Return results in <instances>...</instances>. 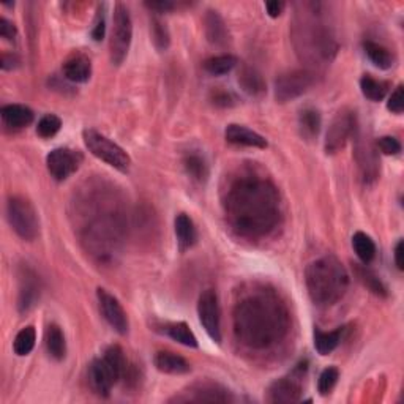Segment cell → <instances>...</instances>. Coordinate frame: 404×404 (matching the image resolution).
<instances>
[{
	"label": "cell",
	"mask_w": 404,
	"mask_h": 404,
	"mask_svg": "<svg viewBox=\"0 0 404 404\" xmlns=\"http://www.w3.org/2000/svg\"><path fill=\"white\" fill-rule=\"evenodd\" d=\"M362 94L371 102H381L386 98L388 92V84L386 81H377L373 76L365 75L360 79Z\"/></svg>",
	"instance_id": "4dcf8cb0"
},
{
	"label": "cell",
	"mask_w": 404,
	"mask_h": 404,
	"mask_svg": "<svg viewBox=\"0 0 404 404\" xmlns=\"http://www.w3.org/2000/svg\"><path fill=\"white\" fill-rule=\"evenodd\" d=\"M387 109L392 111L393 114H401L403 109H404V87L403 85H398V87L395 89V92L388 98V103H387Z\"/></svg>",
	"instance_id": "ab89813d"
},
{
	"label": "cell",
	"mask_w": 404,
	"mask_h": 404,
	"mask_svg": "<svg viewBox=\"0 0 404 404\" xmlns=\"http://www.w3.org/2000/svg\"><path fill=\"white\" fill-rule=\"evenodd\" d=\"M224 137L229 144L234 145H243V147H256V149H267V139L261 136L256 131L250 130L243 125L231 123L224 130Z\"/></svg>",
	"instance_id": "e0dca14e"
},
{
	"label": "cell",
	"mask_w": 404,
	"mask_h": 404,
	"mask_svg": "<svg viewBox=\"0 0 404 404\" xmlns=\"http://www.w3.org/2000/svg\"><path fill=\"white\" fill-rule=\"evenodd\" d=\"M174 226H176L178 250L187 251L190 248H193L195 243L197 242V231L193 220H191L188 215L180 214L177 215Z\"/></svg>",
	"instance_id": "7402d4cb"
},
{
	"label": "cell",
	"mask_w": 404,
	"mask_h": 404,
	"mask_svg": "<svg viewBox=\"0 0 404 404\" xmlns=\"http://www.w3.org/2000/svg\"><path fill=\"white\" fill-rule=\"evenodd\" d=\"M233 324L242 346L266 350L286 338L290 316L286 303L274 290L255 289L235 303Z\"/></svg>",
	"instance_id": "7a4b0ae2"
},
{
	"label": "cell",
	"mask_w": 404,
	"mask_h": 404,
	"mask_svg": "<svg viewBox=\"0 0 404 404\" xmlns=\"http://www.w3.org/2000/svg\"><path fill=\"white\" fill-rule=\"evenodd\" d=\"M237 65V59L231 54L210 57L204 62V70L214 76H223L233 71Z\"/></svg>",
	"instance_id": "d6a6232c"
},
{
	"label": "cell",
	"mask_w": 404,
	"mask_h": 404,
	"mask_svg": "<svg viewBox=\"0 0 404 404\" xmlns=\"http://www.w3.org/2000/svg\"><path fill=\"white\" fill-rule=\"evenodd\" d=\"M363 49H365V54L377 68L388 70L393 67V56L386 46L374 42H365L363 43Z\"/></svg>",
	"instance_id": "f1b7e54d"
},
{
	"label": "cell",
	"mask_w": 404,
	"mask_h": 404,
	"mask_svg": "<svg viewBox=\"0 0 404 404\" xmlns=\"http://www.w3.org/2000/svg\"><path fill=\"white\" fill-rule=\"evenodd\" d=\"M395 264H396V267L403 270V240L396 243V247H395Z\"/></svg>",
	"instance_id": "7dc6e473"
},
{
	"label": "cell",
	"mask_w": 404,
	"mask_h": 404,
	"mask_svg": "<svg viewBox=\"0 0 404 404\" xmlns=\"http://www.w3.org/2000/svg\"><path fill=\"white\" fill-rule=\"evenodd\" d=\"M302 365L286 377L275 381L269 388L270 403H295L302 396Z\"/></svg>",
	"instance_id": "5bb4252c"
},
{
	"label": "cell",
	"mask_w": 404,
	"mask_h": 404,
	"mask_svg": "<svg viewBox=\"0 0 404 404\" xmlns=\"http://www.w3.org/2000/svg\"><path fill=\"white\" fill-rule=\"evenodd\" d=\"M286 8V4L284 2H278V0H274V2H266V10L269 13L270 18H278L281 16V13Z\"/></svg>",
	"instance_id": "bcb514c9"
},
{
	"label": "cell",
	"mask_w": 404,
	"mask_h": 404,
	"mask_svg": "<svg viewBox=\"0 0 404 404\" xmlns=\"http://www.w3.org/2000/svg\"><path fill=\"white\" fill-rule=\"evenodd\" d=\"M152 38H154V43L158 49L160 51L168 49L169 32L166 29V25L161 21H158V19H154V23H152Z\"/></svg>",
	"instance_id": "74e56055"
},
{
	"label": "cell",
	"mask_w": 404,
	"mask_h": 404,
	"mask_svg": "<svg viewBox=\"0 0 404 404\" xmlns=\"http://www.w3.org/2000/svg\"><path fill=\"white\" fill-rule=\"evenodd\" d=\"M35 341H37L35 329L32 326L24 327L21 332L16 335L15 341H13V350H15V354L19 357L29 355L35 348Z\"/></svg>",
	"instance_id": "836d02e7"
},
{
	"label": "cell",
	"mask_w": 404,
	"mask_h": 404,
	"mask_svg": "<svg viewBox=\"0 0 404 404\" xmlns=\"http://www.w3.org/2000/svg\"><path fill=\"white\" fill-rule=\"evenodd\" d=\"M377 147L384 155H398L401 152V144L393 136H382L377 139Z\"/></svg>",
	"instance_id": "f35d334b"
},
{
	"label": "cell",
	"mask_w": 404,
	"mask_h": 404,
	"mask_svg": "<svg viewBox=\"0 0 404 404\" xmlns=\"http://www.w3.org/2000/svg\"><path fill=\"white\" fill-rule=\"evenodd\" d=\"M154 362L157 369L166 374H187L191 369L190 363L183 357L174 353H164V350L155 355Z\"/></svg>",
	"instance_id": "603a6c76"
},
{
	"label": "cell",
	"mask_w": 404,
	"mask_h": 404,
	"mask_svg": "<svg viewBox=\"0 0 404 404\" xmlns=\"http://www.w3.org/2000/svg\"><path fill=\"white\" fill-rule=\"evenodd\" d=\"M104 32H106V16H104V6L103 8L98 10L95 23H94V29H92V38L95 42H102L104 38Z\"/></svg>",
	"instance_id": "60d3db41"
},
{
	"label": "cell",
	"mask_w": 404,
	"mask_h": 404,
	"mask_svg": "<svg viewBox=\"0 0 404 404\" xmlns=\"http://www.w3.org/2000/svg\"><path fill=\"white\" fill-rule=\"evenodd\" d=\"M221 201L229 224L243 237H264L280 223V193L266 176L253 169H240L229 178Z\"/></svg>",
	"instance_id": "6da1fadb"
},
{
	"label": "cell",
	"mask_w": 404,
	"mask_h": 404,
	"mask_svg": "<svg viewBox=\"0 0 404 404\" xmlns=\"http://www.w3.org/2000/svg\"><path fill=\"white\" fill-rule=\"evenodd\" d=\"M321 114L319 111L314 108H305L299 114V130L303 139L307 141H313L317 137L321 131Z\"/></svg>",
	"instance_id": "d4e9b609"
},
{
	"label": "cell",
	"mask_w": 404,
	"mask_h": 404,
	"mask_svg": "<svg viewBox=\"0 0 404 404\" xmlns=\"http://www.w3.org/2000/svg\"><path fill=\"white\" fill-rule=\"evenodd\" d=\"M131 38H133V23H131L130 11L123 4H116L109 42L112 63L121 65L125 59H127L131 46Z\"/></svg>",
	"instance_id": "52a82bcc"
},
{
	"label": "cell",
	"mask_w": 404,
	"mask_h": 404,
	"mask_svg": "<svg viewBox=\"0 0 404 404\" xmlns=\"http://www.w3.org/2000/svg\"><path fill=\"white\" fill-rule=\"evenodd\" d=\"M357 275H359V280L363 284H365V286L371 290V293H374L376 295H382V297L387 295L386 286H384L382 281L369 269H367V267H357Z\"/></svg>",
	"instance_id": "e575fe53"
},
{
	"label": "cell",
	"mask_w": 404,
	"mask_h": 404,
	"mask_svg": "<svg viewBox=\"0 0 404 404\" xmlns=\"http://www.w3.org/2000/svg\"><path fill=\"white\" fill-rule=\"evenodd\" d=\"M295 46L297 52L307 61L313 63H329L336 56L338 44L335 37L330 32L329 25L321 21V16L316 11H311V16H303L300 24L295 25Z\"/></svg>",
	"instance_id": "277c9868"
},
{
	"label": "cell",
	"mask_w": 404,
	"mask_h": 404,
	"mask_svg": "<svg viewBox=\"0 0 404 404\" xmlns=\"http://www.w3.org/2000/svg\"><path fill=\"white\" fill-rule=\"evenodd\" d=\"M183 166L187 174L197 182H205L209 177V164L205 158L196 152H190L183 158Z\"/></svg>",
	"instance_id": "f546056e"
},
{
	"label": "cell",
	"mask_w": 404,
	"mask_h": 404,
	"mask_svg": "<svg viewBox=\"0 0 404 404\" xmlns=\"http://www.w3.org/2000/svg\"><path fill=\"white\" fill-rule=\"evenodd\" d=\"M62 71L65 79H68V81L84 84L92 76V62L87 56L73 54L63 62Z\"/></svg>",
	"instance_id": "ac0fdd59"
},
{
	"label": "cell",
	"mask_w": 404,
	"mask_h": 404,
	"mask_svg": "<svg viewBox=\"0 0 404 404\" xmlns=\"http://www.w3.org/2000/svg\"><path fill=\"white\" fill-rule=\"evenodd\" d=\"M353 247L355 255L359 256V259L363 264H368L374 259L376 256V245L373 242V238L367 235L365 233H355L353 237Z\"/></svg>",
	"instance_id": "1f68e13d"
},
{
	"label": "cell",
	"mask_w": 404,
	"mask_h": 404,
	"mask_svg": "<svg viewBox=\"0 0 404 404\" xmlns=\"http://www.w3.org/2000/svg\"><path fill=\"white\" fill-rule=\"evenodd\" d=\"M197 314H200V321L207 335L215 343H221V313H220V303H218V297L215 290L207 289L204 290L197 302Z\"/></svg>",
	"instance_id": "30bf717a"
},
{
	"label": "cell",
	"mask_w": 404,
	"mask_h": 404,
	"mask_svg": "<svg viewBox=\"0 0 404 404\" xmlns=\"http://www.w3.org/2000/svg\"><path fill=\"white\" fill-rule=\"evenodd\" d=\"M0 35L8 42H16L18 38V30L15 27V24L8 21L6 18H0Z\"/></svg>",
	"instance_id": "b9f144b4"
},
{
	"label": "cell",
	"mask_w": 404,
	"mask_h": 404,
	"mask_svg": "<svg viewBox=\"0 0 404 404\" xmlns=\"http://www.w3.org/2000/svg\"><path fill=\"white\" fill-rule=\"evenodd\" d=\"M144 5L155 13H168L176 8V4L169 2V0H160V2H145Z\"/></svg>",
	"instance_id": "7bdbcfd3"
},
{
	"label": "cell",
	"mask_w": 404,
	"mask_h": 404,
	"mask_svg": "<svg viewBox=\"0 0 404 404\" xmlns=\"http://www.w3.org/2000/svg\"><path fill=\"white\" fill-rule=\"evenodd\" d=\"M19 57L16 54H4L2 56V62H0V68L4 71H11V70H16L19 67Z\"/></svg>",
	"instance_id": "ee69618b"
},
{
	"label": "cell",
	"mask_w": 404,
	"mask_h": 404,
	"mask_svg": "<svg viewBox=\"0 0 404 404\" xmlns=\"http://www.w3.org/2000/svg\"><path fill=\"white\" fill-rule=\"evenodd\" d=\"M354 130H355L354 112H350L348 109L338 112L327 130L326 154L333 155L336 152H340L349 141V137L354 135Z\"/></svg>",
	"instance_id": "8fae6325"
},
{
	"label": "cell",
	"mask_w": 404,
	"mask_h": 404,
	"mask_svg": "<svg viewBox=\"0 0 404 404\" xmlns=\"http://www.w3.org/2000/svg\"><path fill=\"white\" fill-rule=\"evenodd\" d=\"M44 346L48 354L56 360H63L65 354H67V343H65V336L62 329L51 324L44 332Z\"/></svg>",
	"instance_id": "cb8c5ba5"
},
{
	"label": "cell",
	"mask_w": 404,
	"mask_h": 404,
	"mask_svg": "<svg viewBox=\"0 0 404 404\" xmlns=\"http://www.w3.org/2000/svg\"><path fill=\"white\" fill-rule=\"evenodd\" d=\"M338 377H340V371L335 367H329L322 371L319 381H317V390H319V393L322 396H326L332 392L338 382Z\"/></svg>",
	"instance_id": "8d00e7d4"
},
{
	"label": "cell",
	"mask_w": 404,
	"mask_h": 404,
	"mask_svg": "<svg viewBox=\"0 0 404 404\" xmlns=\"http://www.w3.org/2000/svg\"><path fill=\"white\" fill-rule=\"evenodd\" d=\"M97 297L98 303H100V311L106 322L116 330L117 333L127 335L128 333V316L125 313V310L122 308L121 302H118L114 295L109 294L108 290L103 288L97 289Z\"/></svg>",
	"instance_id": "4fadbf2b"
},
{
	"label": "cell",
	"mask_w": 404,
	"mask_h": 404,
	"mask_svg": "<svg viewBox=\"0 0 404 404\" xmlns=\"http://www.w3.org/2000/svg\"><path fill=\"white\" fill-rule=\"evenodd\" d=\"M314 84V75L308 70L284 73L275 81V98L278 103H288L302 97Z\"/></svg>",
	"instance_id": "9c48e42d"
},
{
	"label": "cell",
	"mask_w": 404,
	"mask_h": 404,
	"mask_svg": "<svg viewBox=\"0 0 404 404\" xmlns=\"http://www.w3.org/2000/svg\"><path fill=\"white\" fill-rule=\"evenodd\" d=\"M355 157L359 161V166L363 172L365 180H374L379 174V168H377V157L374 149L371 147V144L365 139L357 137V147H355Z\"/></svg>",
	"instance_id": "d6986e66"
},
{
	"label": "cell",
	"mask_w": 404,
	"mask_h": 404,
	"mask_svg": "<svg viewBox=\"0 0 404 404\" xmlns=\"http://www.w3.org/2000/svg\"><path fill=\"white\" fill-rule=\"evenodd\" d=\"M61 128H62L61 118L54 114H46L39 118L38 127H37V133L42 137L48 139V137L56 136L59 131H61Z\"/></svg>",
	"instance_id": "d590c367"
},
{
	"label": "cell",
	"mask_w": 404,
	"mask_h": 404,
	"mask_svg": "<svg viewBox=\"0 0 404 404\" xmlns=\"http://www.w3.org/2000/svg\"><path fill=\"white\" fill-rule=\"evenodd\" d=\"M233 400H234L233 395L229 393L228 388L212 382L196 384V386L188 388V392H183V395L176 396L174 398V401H196V403H229Z\"/></svg>",
	"instance_id": "9a60e30c"
},
{
	"label": "cell",
	"mask_w": 404,
	"mask_h": 404,
	"mask_svg": "<svg viewBox=\"0 0 404 404\" xmlns=\"http://www.w3.org/2000/svg\"><path fill=\"white\" fill-rule=\"evenodd\" d=\"M0 116L5 127L11 130H21L34 122V112L23 104H6L0 109Z\"/></svg>",
	"instance_id": "ffe728a7"
},
{
	"label": "cell",
	"mask_w": 404,
	"mask_h": 404,
	"mask_svg": "<svg viewBox=\"0 0 404 404\" xmlns=\"http://www.w3.org/2000/svg\"><path fill=\"white\" fill-rule=\"evenodd\" d=\"M82 163L81 152L71 150V149H54L51 154L46 157V166L51 177L57 182L67 180L75 172L79 169Z\"/></svg>",
	"instance_id": "7c38bea8"
},
{
	"label": "cell",
	"mask_w": 404,
	"mask_h": 404,
	"mask_svg": "<svg viewBox=\"0 0 404 404\" xmlns=\"http://www.w3.org/2000/svg\"><path fill=\"white\" fill-rule=\"evenodd\" d=\"M308 295L316 307L329 308L348 293L349 274L338 257L327 255L310 264L305 270Z\"/></svg>",
	"instance_id": "3957f363"
},
{
	"label": "cell",
	"mask_w": 404,
	"mask_h": 404,
	"mask_svg": "<svg viewBox=\"0 0 404 404\" xmlns=\"http://www.w3.org/2000/svg\"><path fill=\"white\" fill-rule=\"evenodd\" d=\"M314 348L321 355H329L338 348L341 343L343 329H336L333 332H322L321 329H314Z\"/></svg>",
	"instance_id": "83f0119b"
},
{
	"label": "cell",
	"mask_w": 404,
	"mask_h": 404,
	"mask_svg": "<svg viewBox=\"0 0 404 404\" xmlns=\"http://www.w3.org/2000/svg\"><path fill=\"white\" fill-rule=\"evenodd\" d=\"M127 373V359L121 346H109L104 355L95 359L89 367V384L97 395L109 396L112 387Z\"/></svg>",
	"instance_id": "5b68a950"
},
{
	"label": "cell",
	"mask_w": 404,
	"mask_h": 404,
	"mask_svg": "<svg viewBox=\"0 0 404 404\" xmlns=\"http://www.w3.org/2000/svg\"><path fill=\"white\" fill-rule=\"evenodd\" d=\"M160 332L169 336L171 340L183 344L188 348H197V338L191 332L188 324L185 322H168L160 327Z\"/></svg>",
	"instance_id": "484cf974"
},
{
	"label": "cell",
	"mask_w": 404,
	"mask_h": 404,
	"mask_svg": "<svg viewBox=\"0 0 404 404\" xmlns=\"http://www.w3.org/2000/svg\"><path fill=\"white\" fill-rule=\"evenodd\" d=\"M205 24V35L207 39L215 46H224L229 42V30L224 19L220 16V13L209 10L204 18Z\"/></svg>",
	"instance_id": "44dd1931"
},
{
	"label": "cell",
	"mask_w": 404,
	"mask_h": 404,
	"mask_svg": "<svg viewBox=\"0 0 404 404\" xmlns=\"http://www.w3.org/2000/svg\"><path fill=\"white\" fill-rule=\"evenodd\" d=\"M6 220L23 240L32 242L39 234L37 210L32 202L23 196H11L6 202Z\"/></svg>",
	"instance_id": "8992f818"
},
{
	"label": "cell",
	"mask_w": 404,
	"mask_h": 404,
	"mask_svg": "<svg viewBox=\"0 0 404 404\" xmlns=\"http://www.w3.org/2000/svg\"><path fill=\"white\" fill-rule=\"evenodd\" d=\"M39 300V280L35 271L30 269H23V274L19 276V299L18 308L21 313H27Z\"/></svg>",
	"instance_id": "2e32d148"
},
{
	"label": "cell",
	"mask_w": 404,
	"mask_h": 404,
	"mask_svg": "<svg viewBox=\"0 0 404 404\" xmlns=\"http://www.w3.org/2000/svg\"><path fill=\"white\" fill-rule=\"evenodd\" d=\"M238 84L251 97H261L266 92V82H264L261 73L251 67H243L238 73Z\"/></svg>",
	"instance_id": "4316f807"
},
{
	"label": "cell",
	"mask_w": 404,
	"mask_h": 404,
	"mask_svg": "<svg viewBox=\"0 0 404 404\" xmlns=\"http://www.w3.org/2000/svg\"><path fill=\"white\" fill-rule=\"evenodd\" d=\"M84 144L92 155L100 158L102 161L108 163L109 166L122 172H127L131 166V158L121 145L112 142L109 137L98 133L95 130L84 131Z\"/></svg>",
	"instance_id": "ba28073f"
},
{
	"label": "cell",
	"mask_w": 404,
	"mask_h": 404,
	"mask_svg": "<svg viewBox=\"0 0 404 404\" xmlns=\"http://www.w3.org/2000/svg\"><path fill=\"white\" fill-rule=\"evenodd\" d=\"M234 97L233 94H229V92H224V90H218L214 94V103L216 106H231L233 104Z\"/></svg>",
	"instance_id": "f6af8a7d"
}]
</instances>
